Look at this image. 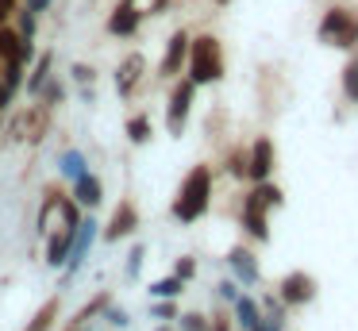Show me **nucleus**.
Returning <instances> with one entry per match:
<instances>
[{
  "instance_id": "44",
  "label": "nucleus",
  "mask_w": 358,
  "mask_h": 331,
  "mask_svg": "<svg viewBox=\"0 0 358 331\" xmlns=\"http://www.w3.org/2000/svg\"><path fill=\"white\" fill-rule=\"evenodd\" d=\"M155 331H173V328H155Z\"/></svg>"
},
{
  "instance_id": "26",
  "label": "nucleus",
  "mask_w": 358,
  "mask_h": 331,
  "mask_svg": "<svg viewBox=\"0 0 358 331\" xmlns=\"http://www.w3.org/2000/svg\"><path fill=\"white\" fill-rule=\"evenodd\" d=\"M58 212H62V227H78L81 223V204L73 197H58Z\"/></svg>"
},
{
  "instance_id": "16",
  "label": "nucleus",
  "mask_w": 358,
  "mask_h": 331,
  "mask_svg": "<svg viewBox=\"0 0 358 331\" xmlns=\"http://www.w3.org/2000/svg\"><path fill=\"white\" fill-rule=\"evenodd\" d=\"M73 200L78 204H85V208H96L104 200V185H101V177H93V174H81L78 181H73Z\"/></svg>"
},
{
  "instance_id": "42",
  "label": "nucleus",
  "mask_w": 358,
  "mask_h": 331,
  "mask_svg": "<svg viewBox=\"0 0 358 331\" xmlns=\"http://www.w3.org/2000/svg\"><path fill=\"white\" fill-rule=\"evenodd\" d=\"M12 100H16V97H12L8 89H4V81H0V112H4V108H12Z\"/></svg>"
},
{
  "instance_id": "45",
  "label": "nucleus",
  "mask_w": 358,
  "mask_h": 331,
  "mask_svg": "<svg viewBox=\"0 0 358 331\" xmlns=\"http://www.w3.org/2000/svg\"><path fill=\"white\" fill-rule=\"evenodd\" d=\"M70 331H85V328H70Z\"/></svg>"
},
{
  "instance_id": "3",
  "label": "nucleus",
  "mask_w": 358,
  "mask_h": 331,
  "mask_svg": "<svg viewBox=\"0 0 358 331\" xmlns=\"http://www.w3.org/2000/svg\"><path fill=\"white\" fill-rule=\"evenodd\" d=\"M281 200H285V197H281V189H278V185H270V181H255L250 197L243 200V227H247L258 243H266V239H270L266 212H270V208H278Z\"/></svg>"
},
{
  "instance_id": "24",
  "label": "nucleus",
  "mask_w": 358,
  "mask_h": 331,
  "mask_svg": "<svg viewBox=\"0 0 358 331\" xmlns=\"http://www.w3.org/2000/svg\"><path fill=\"white\" fill-rule=\"evenodd\" d=\"M55 316H58V297H50L47 304H43L39 312L31 316V323H27L24 331H50V323H55Z\"/></svg>"
},
{
  "instance_id": "1",
  "label": "nucleus",
  "mask_w": 358,
  "mask_h": 331,
  "mask_svg": "<svg viewBox=\"0 0 358 331\" xmlns=\"http://www.w3.org/2000/svg\"><path fill=\"white\" fill-rule=\"evenodd\" d=\"M212 204V169L208 166H193L181 181L178 197H173V220L178 223H196Z\"/></svg>"
},
{
  "instance_id": "7",
  "label": "nucleus",
  "mask_w": 358,
  "mask_h": 331,
  "mask_svg": "<svg viewBox=\"0 0 358 331\" xmlns=\"http://www.w3.org/2000/svg\"><path fill=\"white\" fill-rule=\"evenodd\" d=\"M193 97H196V85L189 81H178L170 92V104H166V127H170V135H181L185 131V120L189 112H193Z\"/></svg>"
},
{
  "instance_id": "2",
  "label": "nucleus",
  "mask_w": 358,
  "mask_h": 331,
  "mask_svg": "<svg viewBox=\"0 0 358 331\" xmlns=\"http://www.w3.org/2000/svg\"><path fill=\"white\" fill-rule=\"evenodd\" d=\"M189 81L201 89V85H212L224 77V50H220L216 35H196L189 38Z\"/></svg>"
},
{
  "instance_id": "5",
  "label": "nucleus",
  "mask_w": 358,
  "mask_h": 331,
  "mask_svg": "<svg viewBox=\"0 0 358 331\" xmlns=\"http://www.w3.org/2000/svg\"><path fill=\"white\" fill-rule=\"evenodd\" d=\"M320 43L339 46V50L355 46L358 43V15L350 12V8H331V12L320 20Z\"/></svg>"
},
{
  "instance_id": "34",
  "label": "nucleus",
  "mask_w": 358,
  "mask_h": 331,
  "mask_svg": "<svg viewBox=\"0 0 358 331\" xmlns=\"http://www.w3.org/2000/svg\"><path fill=\"white\" fill-rule=\"evenodd\" d=\"M101 320H108V323H112V328H127V323H131V316H127V312H124V308H116V304H108V308H104V312H101Z\"/></svg>"
},
{
  "instance_id": "33",
  "label": "nucleus",
  "mask_w": 358,
  "mask_h": 331,
  "mask_svg": "<svg viewBox=\"0 0 358 331\" xmlns=\"http://www.w3.org/2000/svg\"><path fill=\"white\" fill-rule=\"evenodd\" d=\"M178 320H181V331H212V323L196 312H185V316H178Z\"/></svg>"
},
{
  "instance_id": "8",
  "label": "nucleus",
  "mask_w": 358,
  "mask_h": 331,
  "mask_svg": "<svg viewBox=\"0 0 358 331\" xmlns=\"http://www.w3.org/2000/svg\"><path fill=\"white\" fill-rule=\"evenodd\" d=\"M143 8L135 4V0H120L116 8H112V15H108V35H116V38H131V35H139V27H143Z\"/></svg>"
},
{
  "instance_id": "38",
  "label": "nucleus",
  "mask_w": 358,
  "mask_h": 331,
  "mask_svg": "<svg viewBox=\"0 0 358 331\" xmlns=\"http://www.w3.org/2000/svg\"><path fill=\"white\" fill-rule=\"evenodd\" d=\"M216 293H220L224 300H235V297H239V289H235V281H220V285H216Z\"/></svg>"
},
{
  "instance_id": "31",
  "label": "nucleus",
  "mask_w": 358,
  "mask_h": 331,
  "mask_svg": "<svg viewBox=\"0 0 358 331\" xmlns=\"http://www.w3.org/2000/svg\"><path fill=\"white\" fill-rule=\"evenodd\" d=\"M227 174H231V177H247V150H231V154H227Z\"/></svg>"
},
{
  "instance_id": "30",
  "label": "nucleus",
  "mask_w": 358,
  "mask_h": 331,
  "mask_svg": "<svg viewBox=\"0 0 358 331\" xmlns=\"http://www.w3.org/2000/svg\"><path fill=\"white\" fill-rule=\"evenodd\" d=\"M39 100H43V104H47V108H58V104H62V100H66V89H62V85H58V81H50V77H47V85H43V89H39Z\"/></svg>"
},
{
  "instance_id": "36",
  "label": "nucleus",
  "mask_w": 358,
  "mask_h": 331,
  "mask_svg": "<svg viewBox=\"0 0 358 331\" xmlns=\"http://www.w3.org/2000/svg\"><path fill=\"white\" fill-rule=\"evenodd\" d=\"M150 316H158V320H178V304H173V300H155V304H150Z\"/></svg>"
},
{
  "instance_id": "19",
  "label": "nucleus",
  "mask_w": 358,
  "mask_h": 331,
  "mask_svg": "<svg viewBox=\"0 0 358 331\" xmlns=\"http://www.w3.org/2000/svg\"><path fill=\"white\" fill-rule=\"evenodd\" d=\"M50 66H55V50H43V58L35 62V69H31V77H27V92L31 97H39V89L47 85V77H50Z\"/></svg>"
},
{
  "instance_id": "9",
  "label": "nucleus",
  "mask_w": 358,
  "mask_h": 331,
  "mask_svg": "<svg viewBox=\"0 0 358 331\" xmlns=\"http://www.w3.org/2000/svg\"><path fill=\"white\" fill-rule=\"evenodd\" d=\"M135 227H139V208H135V200L124 197L112 212V220L104 223V243H120V239L135 235Z\"/></svg>"
},
{
  "instance_id": "11",
  "label": "nucleus",
  "mask_w": 358,
  "mask_h": 331,
  "mask_svg": "<svg viewBox=\"0 0 358 331\" xmlns=\"http://www.w3.org/2000/svg\"><path fill=\"white\" fill-rule=\"evenodd\" d=\"M278 297H281V304H308V300L316 297V281H312L304 269H293V274L281 277Z\"/></svg>"
},
{
  "instance_id": "12",
  "label": "nucleus",
  "mask_w": 358,
  "mask_h": 331,
  "mask_svg": "<svg viewBox=\"0 0 358 331\" xmlns=\"http://www.w3.org/2000/svg\"><path fill=\"white\" fill-rule=\"evenodd\" d=\"M0 58L4 62H31L35 58V38H24L12 23H0Z\"/></svg>"
},
{
  "instance_id": "41",
  "label": "nucleus",
  "mask_w": 358,
  "mask_h": 331,
  "mask_svg": "<svg viewBox=\"0 0 358 331\" xmlns=\"http://www.w3.org/2000/svg\"><path fill=\"white\" fill-rule=\"evenodd\" d=\"M166 8H170V0H150V8H147V15H162Z\"/></svg>"
},
{
  "instance_id": "22",
  "label": "nucleus",
  "mask_w": 358,
  "mask_h": 331,
  "mask_svg": "<svg viewBox=\"0 0 358 331\" xmlns=\"http://www.w3.org/2000/svg\"><path fill=\"white\" fill-rule=\"evenodd\" d=\"M124 131H127V139H131L135 146H143V143H150V115L147 112H139V115H131V120L124 123Z\"/></svg>"
},
{
  "instance_id": "23",
  "label": "nucleus",
  "mask_w": 358,
  "mask_h": 331,
  "mask_svg": "<svg viewBox=\"0 0 358 331\" xmlns=\"http://www.w3.org/2000/svg\"><path fill=\"white\" fill-rule=\"evenodd\" d=\"M108 304H112V297H108V293H96V297L89 300V304L81 308L78 316H73V323H70V328H85V323L93 320V316H101V312H104V308H108Z\"/></svg>"
},
{
  "instance_id": "40",
  "label": "nucleus",
  "mask_w": 358,
  "mask_h": 331,
  "mask_svg": "<svg viewBox=\"0 0 358 331\" xmlns=\"http://www.w3.org/2000/svg\"><path fill=\"white\" fill-rule=\"evenodd\" d=\"M12 12H16V0H0V23H8Z\"/></svg>"
},
{
  "instance_id": "28",
  "label": "nucleus",
  "mask_w": 358,
  "mask_h": 331,
  "mask_svg": "<svg viewBox=\"0 0 358 331\" xmlns=\"http://www.w3.org/2000/svg\"><path fill=\"white\" fill-rule=\"evenodd\" d=\"M58 197H62L58 189H47V197H43V208H39V235H47L50 212H58Z\"/></svg>"
},
{
  "instance_id": "29",
  "label": "nucleus",
  "mask_w": 358,
  "mask_h": 331,
  "mask_svg": "<svg viewBox=\"0 0 358 331\" xmlns=\"http://www.w3.org/2000/svg\"><path fill=\"white\" fill-rule=\"evenodd\" d=\"M343 92H347V100L358 104V58H350L347 69H343Z\"/></svg>"
},
{
  "instance_id": "21",
  "label": "nucleus",
  "mask_w": 358,
  "mask_h": 331,
  "mask_svg": "<svg viewBox=\"0 0 358 331\" xmlns=\"http://www.w3.org/2000/svg\"><path fill=\"white\" fill-rule=\"evenodd\" d=\"M231 304H235V320H239V328H243V331H250L258 320H262V316H258V304H255L250 297H235Z\"/></svg>"
},
{
  "instance_id": "10",
  "label": "nucleus",
  "mask_w": 358,
  "mask_h": 331,
  "mask_svg": "<svg viewBox=\"0 0 358 331\" xmlns=\"http://www.w3.org/2000/svg\"><path fill=\"white\" fill-rule=\"evenodd\" d=\"M143 73H147V58H143L139 50H135V54H127V58L116 66V73H112V85H116V97H124V100L131 97V92H135V85L143 81Z\"/></svg>"
},
{
  "instance_id": "18",
  "label": "nucleus",
  "mask_w": 358,
  "mask_h": 331,
  "mask_svg": "<svg viewBox=\"0 0 358 331\" xmlns=\"http://www.w3.org/2000/svg\"><path fill=\"white\" fill-rule=\"evenodd\" d=\"M58 169H62V177L78 181L81 174H89V162H85V154H81L78 146H70V150H62V154H58Z\"/></svg>"
},
{
  "instance_id": "43",
  "label": "nucleus",
  "mask_w": 358,
  "mask_h": 331,
  "mask_svg": "<svg viewBox=\"0 0 358 331\" xmlns=\"http://www.w3.org/2000/svg\"><path fill=\"white\" fill-rule=\"evenodd\" d=\"M212 331H231V323H227L224 316H216V323H212Z\"/></svg>"
},
{
  "instance_id": "32",
  "label": "nucleus",
  "mask_w": 358,
  "mask_h": 331,
  "mask_svg": "<svg viewBox=\"0 0 358 331\" xmlns=\"http://www.w3.org/2000/svg\"><path fill=\"white\" fill-rule=\"evenodd\" d=\"M143 258H147V246H143V243H135V246H131V254H127V277H139Z\"/></svg>"
},
{
  "instance_id": "6",
  "label": "nucleus",
  "mask_w": 358,
  "mask_h": 331,
  "mask_svg": "<svg viewBox=\"0 0 358 331\" xmlns=\"http://www.w3.org/2000/svg\"><path fill=\"white\" fill-rule=\"evenodd\" d=\"M47 127H50V108L47 104H35V108H24V112L12 115L8 135L16 139V143H43Z\"/></svg>"
},
{
  "instance_id": "15",
  "label": "nucleus",
  "mask_w": 358,
  "mask_h": 331,
  "mask_svg": "<svg viewBox=\"0 0 358 331\" xmlns=\"http://www.w3.org/2000/svg\"><path fill=\"white\" fill-rule=\"evenodd\" d=\"M227 266H231V274L239 277L243 285H255L258 277H262V269H258V258L247 251V246H231V251H227Z\"/></svg>"
},
{
  "instance_id": "35",
  "label": "nucleus",
  "mask_w": 358,
  "mask_h": 331,
  "mask_svg": "<svg viewBox=\"0 0 358 331\" xmlns=\"http://www.w3.org/2000/svg\"><path fill=\"white\" fill-rule=\"evenodd\" d=\"M70 73H73V81H78V85H93V81H96V69L85 66V62H73Z\"/></svg>"
},
{
  "instance_id": "14",
  "label": "nucleus",
  "mask_w": 358,
  "mask_h": 331,
  "mask_svg": "<svg viewBox=\"0 0 358 331\" xmlns=\"http://www.w3.org/2000/svg\"><path fill=\"white\" fill-rule=\"evenodd\" d=\"M270 174H273V143L258 139L247 150V177L250 181H270Z\"/></svg>"
},
{
  "instance_id": "4",
  "label": "nucleus",
  "mask_w": 358,
  "mask_h": 331,
  "mask_svg": "<svg viewBox=\"0 0 358 331\" xmlns=\"http://www.w3.org/2000/svg\"><path fill=\"white\" fill-rule=\"evenodd\" d=\"M96 227L101 223L93 220V216H81V223L73 227V243H70V254H66V262H62V289L73 281V277L81 274V266H85V258H89V251H93V239H96Z\"/></svg>"
},
{
  "instance_id": "46",
  "label": "nucleus",
  "mask_w": 358,
  "mask_h": 331,
  "mask_svg": "<svg viewBox=\"0 0 358 331\" xmlns=\"http://www.w3.org/2000/svg\"><path fill=\"white\" fill-rule=\"evenodd\" d=\"M216 4H227V0H216Z\"/></svg>"
},
{
  "instance_id": "25",
  "label": "nucleus",
  "mask_w": 358,
  "mask_h": 331,
  "mask_svg": "<svg viewBox=\"0 0 358 331\" xmlns=\"http://www.w3.org/2000/svg\"><path fill=\"white\" fill-rule=\"evenodd\" d=\"M0 81H4V89L16 97V92L24 89V62H4V73H0Z\"/></svg>"
},
{
  "instance_id": "37",
  "label": "nucleus",
  "mask_w": 358,
  "mask_h": 331,
  "mask_svg": "<svg viewBox=\"0 0 358 331\" xmlns=\"http://www.w3.org/2000/svg\"><path fill=\"white\" fill-rule=\"evenodd\" d=\"M173 274H178L181 281H193V277H196V262H193V258H178V266H173Z\"/></svg>"
},
{
  "instance_id": "17",
  "label": "nucleus",
  "mask_w": 358,
  "mask_h": 331,
  "mask_svg": "<svg viewBox=\"0 0 358 331\" xmlns=\"http://www.w3.org/2000/svg\"><path fill=\"white\" fill-rule=\"evenodd\" d=\"M70 243H73V227H62L58 235L47 239V266H62L66 254H70Z\"/></svg>"
},
{
  "instance_id": "27",
  "label": "nucleus",
  "mask_w": 358,
  "mask_h": 331,
  "mask_svg": "<svg viewBox=\"0 0 358 331\" xmlns=\"http://www.w3.org/2000/svg\"><path fill=\"white\" fill-rule=\"evenodd\" d=\"M12 20H16V31L24 38H35V27H39V15L27 12V8H20V12H12Z\"/></svg>"
},
{
  "instance_id": "39",
  "label": "nucleus",
  "mask_w": 358,
  "mask_h": 331,
  "mask_svg": "<svg viewBox=\"0 0 358 331\" xmlns=\"http://www.w3.org/2000/svg\"><path fill=\"white\" fill-rule=\"evenodd\" d=\"M24 8H27V12H35V15H43L50 8V0H24Z\"/></svg>"
},
{
  "instance_id": "13",
  "label": "nucleus",
  "mask_w": 358,
  "mask_h": 331,
  "mask_svg": "<svg viewBox=\"0 0 358 331\" xmlns=\"http://www.w3.org/2000/svg\"><path fill=\"white\" fill-rule=\"evenodd\" d=\"M185 58H189V31L178 27V31L170 35V43H166V54H162V66H158V73H162V77L181 73Z\"/></svg>"
},
{
  "instance_id": "20",
  "label": "nucleus",
  "mask_w": 358,
  "mask_h": 331,
  "mask_svg": "<svg viewBox=\"0 0 358 331\" xmlns=\"http://www.w3.org/2000/svg\"><path fill=\"white\" fill-rule=\"evenodd\" d=\"M181 289H185V281H181L178 274H170V277H158V281L150 285V297L155 300H178Z\"/></svg>"
}]
</instances>
